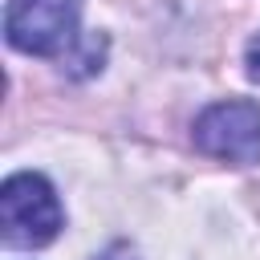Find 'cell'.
<instances>
[{
	"mask_svg": "<svg viewBox=\"0 0 260 260\" xmlns=\"http://www.w3.org/2000/svg\"><path fill=\"white\" fill-rule=\"evenodd\" d=\"M81 0H8L4 37L28 57H57L77 41Z\"/></svg>",
	"mask_w": 260,
	"mask_h": 260,
	"instance_id": "7a4b0ae2",
	"label": "cell"
},
{
	"mask_svg": "<svg viewBox=\"0 0 260 260\" xmlns=\"http://www.w3.org/2000/svg\"><path fill=\"white\" fill-rule=\"evenodd\" d=\"M195 146L211 158L252 167L260 162V106L256 102H215L195 118Z\"/></svg>",
	"mask_w": 260,
	"mask_h": 260,
	"instance_id": "3957f363",
	"label": "cell"
},
{
	"mask_svg": "<svg viewBox=\"0 0 260 260\" xmlns=\"http://www.w3.org/2000/svg\"><path fill=\"white\" fill-rule=\"evenodd\" d=\"M65 215L57 203V191L45 175L37 171H20L8 175L0 187V228H4V244L8 248H45L49 240H57Z\"/></svg>",
	"mask_w": 260,
	"mask_h": 260,
	"instance_id": "6da1fadb",
	"label": "cell"
},
{
	"mask_svg": "<svg viewBox=\"0 0 260 260\" xmlns=\"http://www.w3.org/2000/svg\"><path fill=\"white\" fill-rule=\"evenodd\" d=\"M248 77H252V81H260V37L248 45Z\"/></svg>",
	"mask_w": 260,
	"mask_h": 260,
	"instance_id": "277c9868",
	"label": "cell"
}]
</instances>
